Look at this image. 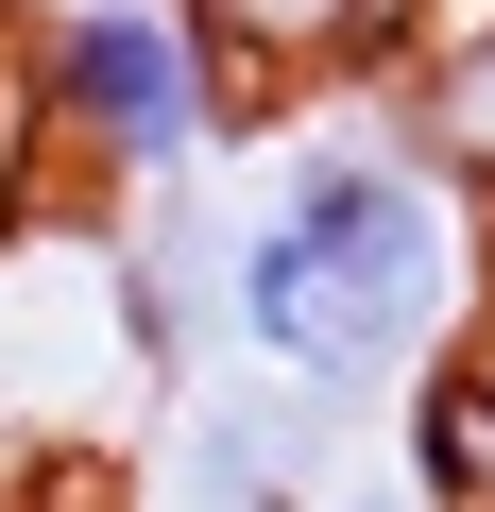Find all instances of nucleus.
<instances>
[{
  "label": "nucleus",
  "mask_w": 495,
  "mask_h": 512,
  "mask_svg": "<svg viewBox=\"0 0 495 512\" xmlns=\"http://www.w3.org/2000/svg\"><path fill=\"white\" fill-rule=\"evenodd\" d=\"M205 325L274 410H427L461 359H495V188L393 86L308 103L205 222Z\"/></svg>",
  "instance_id": "f257e3e1"
},
{
  "label": "nucleus",
  "mask_w": 495,
  "mask_h": 512,
  "mask_svg": "<svg viewBox=\"0 0 495 512\" xmlns=\"http://www.w3.org/2000/svg\"><path fill=\"white\" fill-rule=\"evenodd\" d=\"M0 120H18V171H52L86 222L188 205V171L239 137V52L188 0H35L0 35Z\"/></svg>",
  "instance_id": "f03ea898"
},
{
  "label": "nucleus",
  "mask_w": 495,
  "mask_h": 512,
  "mask_svg": "<svg viewBox=\"0 0 495 512\" xmlns=\"http://www.w3.org/2000/svg\"><path fill=\"white\" fill-rule=\"evenodd\" d=\"M188 18L257 86H376V52L427 35V0H188Z\"/></svg>",
  "instance_id": "7ed1b4c3"
},
{
  "label": "nucleus",
  "mask_w": 495,
  "mask_h": 512,
  "mask_svg": "<svg viewBox=\"0 0 495 512\" xmlns=\"http://www.w3.org/2000/svg\"><path fill=\"white\" fill-rule=\"evenodd\" d=\"M410 103H427V137L495 188V18H444V52L410 69Z\"/></svg>",
  "instance_id": "20e7f679"
},
{
  "label": "nucleus",
  "mask_w": 495,
  "mask_h": 512,
  "mask_svg": "<svg viewBox=\"0 0 495 512\" xmlns=\"http://www.w3.org/2000/svg\"><path fill=\"white\" fill-rule=\"evenodd\" d=\"M18 18H35V0H0V35H18Z\"/></svg>",
  "instance_id": "39448f33"
},
{
  "label": "nucleus",
  "mask_w": 495,
  "mask_h": 512,
  "mask_svg": "<svg viewBox=\"0 0 495 512\" xmlns=\"http://www.w3.org/2000/svg\"><path fill=\"white\" fill-rule=\"evenodd\" d=\"M0 154H18V120H0ZM0 222H18V205H0Z\"/></svg>",
  "instance_id": "423d86ee"
}]
</instances>
